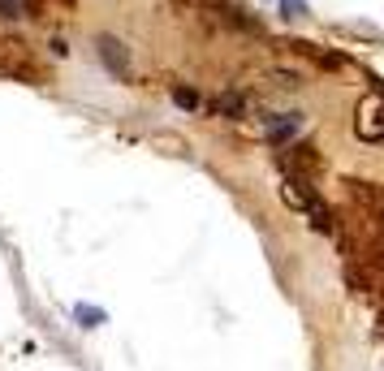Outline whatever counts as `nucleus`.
Here are the masks:
<instances>
[{"label":"nucleus","mask_w":384,"mask_h":371,"mask_svg":"<svg viewBox=\"0 0 384 371\" xmlns=\"http://www.w3.org/2000/svg\"><path fill=\"white\" fill-rule=\"evenodd\" d=\"M354 130H358V138H367V143H380L384 138V95H371V100L358 104Z\"/></svg>","instance_id":"f257e3e1"},{"label":"nucleus","mask_w":384,"mask_h":371,"mask_svg":"<svg viewBox=\"0 0 384 371\" xmlns=\"http://www.w3.org/2000/svg\"><path fill=\"white\" fill-rule=\"evenodd\" d=\"M95 48H99V61H104L117 78H125L130 73V52H125V43L121 39H113V35H99L95 39Z\"/></svg>","instance_id":"f03ea898"},{"label":"nucleus","mask_w":384,"mask_h":371,"mask_svg":"<svg viewBox=\"0 0 384 371\" xmlns=\"http://www.w3.org/2000/svg\"><path fill=\"white\" fill-rule=\"evenodd\" d=\"M298 130H302V112H276V117L268 121V138H272V143H290Z\"/></svg>","instance_id":"7ed1b4c3"},{"label":"nucleus","mask_w":384,"mask_h":371,"mask_svg":"<svg viewBox=\"0 0 384 371\" xmlns=\"http://www.w3.org/2000/svg\"><path fill=\"white\" fill-rule=\"evenodd\" d=\"M242 108H246V100H242V95H234V91L212 100V112H220V117H242Z\"/></svg>","instance_id":"20e7f679"},{"label":"nucleus","mask_w":384,"mask_h":371,"mask_svg":"<svg viewBox=\"0 0 384 371\" xmlns=\"http://www.w3.org/2000/svg\"><path fill=\"white\" fill-rule=\"evenodd\" d=\"M73 319H78V324H83V328H99V324H104V319H108V315H104V311H99V307H83V303H78V307H73Z\"/></svg>","instance_id":"39448f33"},{"label":"nucleus","mask_w":384,"mask_h":371,"mask_svg":"<svg viewBox=\"0 0 384 371\" xmlns=\"http://www.w3.org/2000/svg\"><path fill=\"white\" fill-rule=\"evenodd\" d=\"M173 104H177V108H186V112L203 108V100H199V95H194L190 87H173Z\"/></svg>","instance_id":"423d86ee"},{"label":"nucleus","mask_w":384,"mask_h":371,"mask_svg":"<svg viewBox=\"0 0 384 371\" xmlns=\"http://www.w3.org/2000/svg\"><path fill=\"white\" fill-rule=\"evenodd\" d=\"M280 13H285L290 22H298V17H306V0H280Z\"/></svg>","instance_id":"0eeeda50"},{"label":"nucleus","mask_w":384,"mask_h":371,"mask_svg":"<svg viewBox=\"0 0 384 371\" xmlns=\"http://www.w3.org/2000/svg\"><path fill=\"white\" fill-rule=\"evenodd\" d=\"M22 13H27L22 0H0V17H22Z\"/></svg>","instance_id":"6e6552de"}]
</instances>
